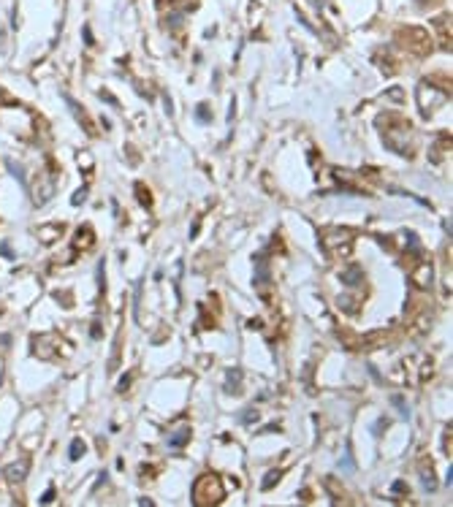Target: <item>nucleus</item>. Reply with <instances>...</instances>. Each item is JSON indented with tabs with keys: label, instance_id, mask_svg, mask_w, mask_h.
<instances>
[{
	"label": "nucleus",
	"instance_id": "obj_2",
	"mask_svg": "<svg viewBox=\"0 0 453 507\" xmlns=\"http://www.w3.org/2000/svg\"><path fill=\"white\" fill-rule=\"evenodd\" d=\"M396 41H399V46H404L407 52H412V55H418V57L429 52V38H426V33L418 30V28H404V30H399Z\"/></svg>",
	"mask_w": 453,
	"mask_h": 507
},
{
	"label": "nucleus",
	"instance_id": "obj_6",
	"mask_svg": "<svg viewBox=\"0 0 453 507\" xmlns=\"http://www.w3.org/2000/svg\"><path fill=\"white\" fill-rule=\"evenodd\" d=\"M412 282L418 285V288H429L431 285V266L429 263H421L415 271H412Z\"/></svg>",
	"mask_w": 453,
	"mask_h": 507
},
{
	"label": "nucleus",
	"instance_id": "obj_20",
	"mask_svg": "<svg viewBox=\"0 0 453 507\" xmlns=\"http://www.w3.org/2000/svg\"><path fill=\"white\" fill-rule=\"evenodd\" d=\"M0 98H3V95H0Z\"/></svg>",
	"mask_w": 453,
	"mask_h": 507
},
{
	"label": "nucleus",
	"instance_id": "obj_18",
	"mask_svg": "<svg viewBox=\"0 0 453 507\" xmlns=\"http://www.w3.org/2000/svg\"><path fill=\"white\" fill-rule=\"evenodd\" d=\"M394 491H396V493H402V491L407 493V485H404V483H394Z\"/></svg>",
	"mask_w": 453,
	"mask_h": 507
},
{
	"label": "nucleus",
	"instance_id": "obj_11",
	"mask_svg": "<svg viewBox=\"0 0 453 507\" xmlns=\"http://www.w3.org/2000/svg\"><path fill=\"white\" fill-rule=\"evenodd\" d=\"M6 165H9V171H11V174H14V177L19 179V182H22V185H28V179H25V171H22V165H19V163H14V160H9V163H6Z\"/></svg>",
	"mask_w": 453,
	"mask_h": 507
},
{
	"label": "nucleus",
	"instance_id": "obj_14",
	"mask_svg": "<svg viewBox=\"0 0 453 507\" xmlns=\"http://www.w3.org/2000/svg\"><path fill=\"white\" fill-rule=\"evenodd\" d=\"M136 193H138V201H141V204H146V206L152 204V201H149V193H146V188H141V185H136Z\"/></svg>",
	"mask_w": 453,
	"mask_h": 507
},
{
	"label": "nucleus",
	"instance_id": "obj_12",
	"mask_svg": "<svg viewBox=\"0 0 453 507\" xmlns=\"http://www.w3.org/2000/svg\"><path fill=\"white\" fill-rule=\"evenodd\" d=\"M279 475H282V472H279V469H274V472H269V475H266V480H263V491H269V488H271V485H274V483H277V480H279Z\"/></svg>",
	"mask_w": 453,
	"mask_h": 507
},
{
	"label": "nucleus",
	"instance_id": "obj_19",
	"mask_svg": "<svg viewBox=\"0 0 453 507\" xmlns=\"http://www.w3.org/2000/svg\"><path fill=\"white\" fill-rule=\"evenodd\" d=\"M84 201V190H79L76 196H73V204H82Z\"/></svg>",
	"mask_w": 453,
	"mask_h": 507
},
{
	"label": "nucleus",
	"instance_id": "obj_1",
	"mask_svg": "<svg viewBox=\"0 0 453 507\" xmlns=\"http://www.w3.org/2000/svg\"><path fill=\"white\" fill-rule=\"evenodd\" d=\"M225 499V483L220 480L217 475L206 472L193 483V502L198 507H212V504H220Z\"/></svg>",
	"mask_w": 453,
	"mask_h": 507
},
{
	"label": "nucleus",
	"instance_id": "obj_10",
	"mask_svg": "<svg viewBox=\"0 0 453 507\" xmlns=\"http://www.w3.org/2000/svg\"><path fill=\"white\" fill-rule=\"evenodd\" d=\"M239 383H242V372L234 369V372L228 375V391H231V393H239Z\"/></svg>",
	"mask_w": 453,
	"mask_h": 507
},
{
	"label": "nucleus",
	"instance_id": "obj_7",
	"mask_svg": "<svg viewBox=\"0 0 453 507\" xmlns=\"http://www.w3.org/2000/svg\"><path fill=\"white\" fill-rule=\"evenodd\" d=\"M68 103H71V109H73V114H76V119H82L84 130H87V133H90V136H95V133H98V130H95V125H92V122H90V117H87V114H84V109H82V106H79V103H73V101H71V98H68Z\"/></svg>",
	"mask_w": 453,
	"mask_h": 507
},
{
	"label": "nucleus",
	"instance_id": "obj_13",
	"mask_svg": "<svg viewBox=\"0 0 453 507\" xmlns=\"http://www.w3.org/2000/svg\"><path fill=\"white\" fill-rule=\"evenodd\" d=\"M196 119H198V122H209V119H212V111H206V106H198Z\"/></svg>",
	"mask_w": 453,
	"mask_h": 507
},
{
	"label": "nucleus",
	"instance_id": "obj_15",
	"mask_svg": "<svg viewBox=\"0 0 453 507\" xmlns=\"http://www.w3.org/2000/svg\"><path fill=\"white\" fill-rule=\"evenodd\" d=\"M242 420H244V423H255V420H258V412H255V410H247V415H244Z\"/></svg>",
	"mask_w": 453,
	"mask_h": 507
},
{
	"label": "nucleus",
	"instance_id": "obj_8",
	"mask_svg": "<svg viewBox=\"0 0 453 507\" xmlns=\"http://www.w3.org/2000/svg\"><path fill=\"white\" fill-rule=\"evenodd\" d=\"M342 279L353 288V285H358V282L364 279V274H361V269H358V266H350V269H345V271H342Z\"/></svg>",
	"mask_w": 453,
	"mask_h": 507
},
{
	"label": "nucleus",
	"instance_id": "obj_16",
	"mask_svg": "<svg viewBox=\"0 0 453 507\" xmlns=\"http://www.w3.org/2000/svg\"><path fill=\"white\" fill-rule=\"evenodd\" d=\"M52 496H55V491L49 488V491H46L44 496H41V504H49V502H52Z\"/></svg>",
	"mask_w": 453,
	"mask_h": 507
},
{
	"label": "nucleus",
	"instance_id": "obj_3",
	"mask_svg": "<svg viewBox=\"0 0 453 507\" xmlns=\"http://www.w3.org/2000/svg\"><path fill=\"white\" fill-rule=\"evenodd\" d=\"M437 33H439V46L442 49H450V14H442L434 19Z\"/></svg>",
	"mask_w": 453,
	"mask_h": 507
},
{
	"label": "nucleus",
	"instance_id": "obj_4",
	"mask_svg": "<svg viewBox=\"0 0 453 507\" xmlns=\"http://www.w3.org/2000/svg\"><path fill=\"white\" fill-rule=\"evenodd\" d=\"M28 469H30V458L25 456V458H19L17 464H11V466H6V477L11 480V483H19L25 475H28Z\"/></svg>",
	"mask_w": 453,
	"mask_h": 507
},
{
	"label": "nucleus",
	"instance_id": "obj_17",
	"mask_svg": "<svg viewBox=\"0 0 453 507\" xmlns=\"http://www.w3.org/2000/svg\"><path fill=\"white\" fill-rule=\"evenodd\" d=\"M130 380H133V375H128L125 380H119V391H125V388H128V385H130Z\"/></svg>",
	"mask_w": 453,
	"mask_h": 507
},
{
	"label": "nucleus",
	"instance_id": "obj_5",
	"mask_svg": "<svg viewBox=\"0 0 453 507\" xmlns=\"http://www.w3.org/2000/svg\"><path fill=\"white\" fill-rule=\"evenodd\" d=\"M188 442H190V429H188V426H182V429L171 431L169 439H166V445H169L171 450H179L182 445H188Z\"/></svg>",
	"mask_w": 453,
	"mask_h": 507
},
{
	"label": "nucleus",
	"instance_id": "obj_9",
	"mask_svg": "<svg viewBox=\"0 0 453 507\" xmlns=\"http://www.w3.org/2000/svg\"><path fill=\"white\" fill-rule=\"evenodd\" d=\"M84 453H87V445H84L82 439H73V442H71V458H73V461H79Z\"/></svg>",
	"mask_w": 453,
	"mask_h": 507
}]
</instances>
